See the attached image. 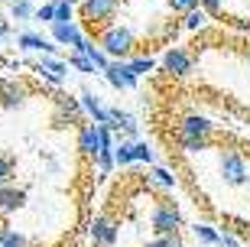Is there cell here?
<instances>
[{
    "label": "cell",
    "mask_w": 250,
    "mask_h": 247,
    "mask_svg": "<svg viewBox=\"0 0 250 247\" xmlns=\"http://www.w3.org/2000/svg\"><path fill=\"white\" fill-rule=\"evenodd\" d=\"M121 10V0H82V17L88 26H111L107 20H114V13Z\"/></svg>",
    "instance_id": "3"
},
{
    "label": "cell",
    "mask_w": 250,
    "mask_h": 247,
    "mask_svg": "<svg viewBox=\"0 0 250 247\" xmlns=\"http://www.w3.org/2000/svg\"><path fill=\"white\" fill-rule=\"evenodd\" d=\"M26 205V189H17V185H0V211L3 215H13Z\"/></svg>",
    "instance_id": "14"
},
{
    "label": "cell",
    "mask_w": 250,
    "mask_h": 247,
    "mask_svg": "<svg viewBox=\"0 0 250 247\" xmlns=\"http://www.w3.org/2000/svg\"><path fill=\"white\" fill-rule=\"evenodd\" d=\"M49 3H56V0H49Z\"/></svg>",
    "instance_id": "42"
},
{
    "label": "cell",
    "mask_w": 250,
    "mask_h": 247,
    "mask_svg": "<svg viewBox=\"0 0 250 247\" xmlns=\"http://www.w3.org/2000/svg\"><path fill=\"white\" fill-rule=\"evenodd\" d=\"M52 39H56L59 46H78L84 39V33H82V26H75V23H52Z\"/></svg>",
    "instance_id": "16"
},
{
    "label": "cell",
    "mask_w": 250,
    "mask_h": 247,
    "mask_svg": "<svg viewBox=\"0 0 250 247\" xmlns=\"http://www.w3.org/2000/svg\"><path fill=\"white\" fill-rule=\"evenodd\" d=\"M179 137H214V124L205 114H186L179 120Z\"/></svg>",
    "instance_id": "8"
},
{
    "label": "cell",
    "mask_w": 250,
    "mask_h": 247,
    "mask_svg": "<svg viewBox=\"0 0 250 247\" xmlns=\"http://www.w3.org/2000/svg\"><path fill=\"white\" fill-rule=\"evenodd\" d=\"M84 55H88V59H91V62L98 65V72H104V68L111 65V55L104 52L101 46H94V43H91V46H88V52H84Z\"/></svg>",
    "instance_id": "25"
},
{
    "label": "cell",
    "mask_w": 250,
    "mask_h": 247,
    "mask_svg": "<svg viewBox=\"0 0 250 247\" xmlns=\"http://www.w3.org/2000/svg\"><path fill=\"white\" fill-rule=\"evenodd\" d=\"M111 130H117V134H127V140H137L140 137V127H137V117L133 114H127V111L121 108H111V124H107Z\"/></svg>",
    "instance_id": "15"
},
{
    "label": "cell",
    "mask_w": 250,
    "mask_h": 247,
    "mask_svg": "<svg viewBox=\"0 0 250 247\" xmlns=\"http://www.w3.org/2000/svg\"><path fill=\"white\" fill-rule=\"evenodd\" d=\"M36 17V7H33V0H10V20H33Z\"/></svg>",
    "instance_id": "17"
},
{
    "label": "cell",
    "mask_w": 250,
    "mask_h": 247,
    "mask_svg": "<svg viewBox=\"0 0 250 247\" xmlns=\"http://www.w3.org/2000/svg\"><path fill=\"white\" fill-rule=\"evenodd\" d=\"M221 247H241V241L234 238L231 231H221Z\"/></svg>",
    "instance_id": "36"
},
{
    "label": "cell",
    "mask_w": 250,
    "mask_h": 247,
    "mask_svg": "<svg viewBox=\"0 0 250 247\" xmlns=\"http://www.w3.org/2000/svg\"><path fill=\"white\" fill-rule=\"evenodd\" d=\"M94 159H98V173H101V176H107L114 166H117V159H114V150H101Z\"/></svg>",
    "instance_id": "26"
},
{
    "label": "cell",
    "mask_w": 250,
    "mask_h": 247,
    "mask_svg": "<svg viewBox=\"0 0 250 247\" xmlns=\"http://www.w3.org/2000/svg\"><path fill=\"white\" fill-rule=\"evenodd\" d=\"M146 247H166V244H163V238H153V241H149Z\"/></svg>",
    "instance_id": "39"
},
{
    "label": "cell",
    "mask_w": 250,
    "mask_h": 247,
    "mask_svg": "<svg viewBox=\"0 0 250 247\" xmlns=\"http://www.w3.org/2000/svg\"><path fill=\"white\" fill-rule=\"evenodd\" d=\"M130 68H133V75H146V72H153V59L149 55H137V59H130Z\"/></svg>",
    "instance_id": "28"
},
{
    "label": "cell",
    "mask_w": 250,
    "mask_h": 247,
    "mask_svg": "<svg viewBox=\"0 0 250 247\" xmlns=\"http://www.w3.org/2000/svg\"><path fill=\"white\" fill-rule=\"evenodd\" d=\"M91 241L98 247H114L117 244V234H121V231H117V225H114L111 218H107V215H94L91 218Z\"/></svg>",
    "instance_id": "7"
},
{
    "label": "cell",
    "mask_w": 250,
    "mask_h": 247,
    "mask_svg": "<svg viewBox=\"0 0 250 247\" xmlns=\"http://www.w3.org/2000/svg\"><path fill=\"white\" fill-rule=\"evenodd\" d=\"M78 153L94 159L101 153V143H98V124H82L78 127Z\"/></svg>",
    "instance_id": "13"
},
{
    "label": "cell",
    "mask_w": 250,
    "mask_h": 247,
    "mask_svg": "<svg viewBox=\"0 0 250 247\" xmlns=\"http://www.w3.org/2000/svg\"><path fill=\"white\" fill-rule=\"evenodd\" d=\"M247 62H250V46H247Z\"/></svg>",
    "instance_id": "40"
},
{
    "label": "cell",
    "mask_w": 250,
    "mask_h": 247,
    "mask_svg": "<svg viewBox=\"0 0 250 247\" xmlns=\"http://www.w3.org/2000/svg\"><path fill=\"white\" fill-rule=\"evenodd\" d=\"M114 159H117V166L133 163V140H121V143L114 147Z\"/></svg>",
    "instance_id": "23"
},
{
    "label": "cell",
    "mask_w": 250,
    "mask_h": 247,
    "mask_svg": "<svg viewBox=\"0 0 250 247\" xmlns=\"http://www.w3.org/2000/svg\"><path fill=\"white\" fill-rule=\"evenodd\" d=\"M205 23H208V13H205L202 7L188 10L186 17H182V26H186V29H192V33H198V29H205Z\"/></svg>",
    "instance_id": "20"
},
{
    "label": "cell",
    "mask_w": 250,
    "mask_h": 247,
    "mask_svg": "<svg viewBox=\"0 0 250 247\" xmlns=\"http://www.w3.org/2000/svg\"><path fill=\"white\" fill-rule=\"evenodd\" d=\"M56 104H59L62 111H68V114H78V111H82V101L68 98V94H56Z\"/></svg>",
    "instance_id": "33"
},
{
    "label": "cell",
    "mask_w": 250,
    "mask_h": 247,
    "mask_svg": "<svg viewBox=\"0 0 250 247\" xmlns=\"http://www.w3.org/2000/svg\"><path fill=\"white\" fill-rule=\"evenodd\" d=\"M149 182L159 185V189H176V176L169 173V169H163V166H156V169L149 173Z\"/></svg>",
    "instance_id": "22"
},
{
    "label": "cell",
    "mask_w": 250,
    "mask_h": 247,
    "mask_svg": "<svg viewBox=\"0 0 250 247\" xmlns=\"http://www.w3.org/2000/svg\"><path fill=\"white\" fill-rule=\"evenodd\" d=\"M0 247H29V241H26V234H20L17 228L3 225V228H0Z\"/></svg>",
    "instance_id": "18"
},
{
    "label": "cell",
    "mask_w": 250,
    "mask_h": 247,
    "mask_svg": "<svg viewBox=\"0 0 250 247\" xmlns=\"http://www.w3.org/2000/svg\"><path fill=\"white\" fill-rule=\"evenodd\" d=\"M133 163H153V150L143 140H133Z\"/></svg>",
    "instance_id": "27"
},
{
    "label": "cell",
    "mask_w": 250,
    "mask_h": 247,
    "mask_svg": "<svg viewBox=\"0 0 250 247\" xmlns=\"http://www.w3.org/2000/svg\"><path fill=\"white\" fill-rule=\"evenodd\" d=\"M82 111L88 114V117H94V124H111V108H104L101 98L94 91H88V88H82Z\"/></svg>",
    "instance_id": "12"
},
{
    "label": "cell",
    "mask_w": 250,
    "mask_h": 247,
    "mask_svg": "<svg viewBox=\"0 0 250 247\" xmlns=\"http://www.w3.org/2000/svg\"><path fill=\"white\" fill-rule=\"evenodd\" d=\"M163 68H166L169 75H176V78H186V75L195 68V59H192L188 49L172 46V49H166V55H163Z\"/></svg>",
    "instance_id": "5"
},
{
    "label": "cell",
    "mask_w": 250,
    "mask_h": 247,
    "mask_svg": "<svg viewBox=\"0 0 250 247\" xmlns=\"http://www.w3.org/2000/svg\"><path fill=\"white\" fill-rule=\"evenodd\" d=\"M46 169H49V173H59V169H62V163H59V159H46Z\"/></svg>",
    "instance_id": "38"
},
{
    "label": "cell",
    "mask_w": 250,
    "mask_h": 247,
    "mask_svg": "<svg viewBox=\"0 0 250 247\" xmlns=\"http://www.w3.org/2000/svg\"><path fill=\"white\" fill-rule=\"evenodd\" d=\"M33 72H39V78H46L52 85H62L65 75H68V62L56 59V55H42L36 65H33Z\"/></svg>",
    "instance_id": "9"
},
{
    "label": "cell",
    "mask_w": 250,
    "mask_h": 247,
    "mask_svg": "<svg viewBox=\"0 0 250 247\" xmlns=\"http://www.w3.org/2000/svg\"><path fill=\"white\" fill-rule=\"evenodd\" d=\"M218 173H221V179L228 185H247L250 182V163L241 153H234V150H221Z\"/></svg>",
    "instance_id": "2"
},
{
    "label": "cell",
    "mask_w": 250,
    "mask_h": 247,
    "mask_svg": "<svg viewBox=\"0 0 250 247\" xmlns=\"http://www.w3.org/2000/svg\"><path fill=\"white\" fill-rule=\"evenodd\" d=\"M3 39H7V36H3V33H0V43H3Z\"/></svg>",
    "instance_id": "41"
},
{
    "label": "cell",
    "mask_w": 250,
    "mask_h": 247,
    "mask_svg": "<svg viewBox=\"0 0 250 247\" xmlns=\"http://www.w3.org/2000/svg\"><path fill=\"white\" fill-rule=\"evenodd\" d=\"M166 3H169V10H172V13H182V17H186L188 10L202 7V3H198V0H166Z\"/></svg>",
    "instance_id": "32"
},
{
    "label": "cell",
    "mask_w": 250,
    "mask_h": 247,
    "mask_svg": "<svg viewBox=\"0 0 250 247\" xmlns=\"http://www.w3.org/2000/svg\"><path fill=\"white\" fill-rule=\"evenodd\" d=\"M149 225H153V231H156V238H163V234H176L179 225H182V215H179V208L172 205V202H159L156 208H153Z\"/></svg>",
    "instance_id": "4"
},
{
    "label": "cell",
    "mask_w": 250,
    "mask_h": 247,
    "mask_svg": "<svg viewBox=\"0 0 250 247\" xmlns=\"http://www.w3.org/2000/svg\"><path fill=\"white\" fill-rule=\"evenodd\" d=\"M26 94H29V88H26V82H20V78H13V82H3L0 85V108H20L23 101H26Z\"/></svg>",
    "instance_id": "10"
},
{
    "label": "cell",
    "mask_w": 250,
    "mask_h": 247,
    "mask_svg": "<svg viewBox=\"0 0 250 247\" xmlns=\"http://www.w3.org/2000/svg\"><path fill=\"white\" fill-rule=\"evenodd\" d=\"M98 46L104 52L111 55V59H130V52L137 49V36H133V29L130 26H121V23H111V26L101 29V36H98Z\"/></svg>",
    "instance_id": "1"
},
{
    "label": "cell",
    "mask_w": 250,
    "mask_h": 247,
    "mask_svg": "<svg viewBox=\"0 0 250 247\" xmlns=\"http://www.w3.org/2000/svg\"><path fill=\"white\" fill-rule=\"evenodd\" d=\"M98 143H101V150H114V130L107 124H98Z\"/></svg>",
    "instance_id": "31"
},
{
    "label": "cell",
    "mask_w": 250,
    "mask_h": 247,
    "mask_svg": "<svg viewBox=\"0 0 250 247\" xmlns=\"http://www.w3.org/2000/svg\"><path fill=\"white\" fill-rule=\"evenodd\" d=\"M104 78H107L111 88H117V91H124V88H137V75H133L130 62H124V59H111V65L104 68Z\"/></svg>",
    "instance_id": "6"
},
{
    "label": "cell",
    "mask_w": 250,
    "mask_h": 247,
    "mask_svg": "<svg viewBox=\"0 0 250 247\" xmlns=\"http://www.w3.org/2000/svg\"><path fill=\"white\" fill-rule=\"evenodd\" d=\"M163 244H166V247H182V238H179V231H176V234H163Z\"/></svg>",
    "instance_id": "37"
},
{
    "label": "cell",
    "mask_w": 250,
    "mask_h": 247,
    "mask_svg": "<svg viewBox=\"0 0 250 247\" xmlns=\"http://www.w3.org/2000/svg\"><path fill=\"white\" fill-rule=\"evenodd\" d=\"M214 137H179V147L186 153H202V150H211Z\"/></svg>",
    "instance_id": "19"
},
{
    "label": "cell",
    "mask_w": 250,
    "mask_h": 247,
    "mask_svg": "<svg viewBox=\"0 0 250 247\" xmlns=\"http://www.w3.org/2000/svg\"><path fill=\"white\" fill-rule=\"evenodd\" d=\"M56 23H72V0H56Z\"/></svg>",
    "instance_id": "29"
},
{
    "label": "cell",
    "mask_w": 250,
    "mask_h": 247,
    "mask_svg": "<svg viewBox=\"0 0 250 247\" xmlns=\"http://www.w3.org/2000/svg\"><path fill=\"white\" fill-rule=\"evenodd\" d=\"M13 169H17V159H13V156H3V153H0V185H3L10 176H13Z\"/></svg>",
    "instance_id": "30"
},
{
    "label": "cell",
    "mask_w": 250,
    "mask_h": 247,
    "mask_svg": "<svg viewBox=\"0 0 250 247\" xmlns=\"http://www.w3.org/2000/svg\"><path fill=\"white\" fill-rule=\"evenodd\" d=\"M198 3H202V10L208 13V17H221V10H224L221 0H198Z\"/></svg>",
    "instance_id": "35"
},
{
    "label": "cell",
    "mask_w": 250,
    "mask_h": 247,
    "mask_svg": "<svg viewBox=\"0 0 250 247\" xmlns=\"http://www.w3.org/2000/svg\"><path fill=\"white\" fill-rule=\"evenodd\" d=\"M68 65H72V68H78L82 75H91V72H98V65H94V62H91V59H88L84 52H72Z\"/></svg>",
    "instance_id": "24"
},
{
    "label": "cell",
    "mask_w": 250,
    "mask_h": 247,
    "mask_svg": "<svg viewBox=\"0 0 250 247\" xmlns=\"http://www.w3.org/2000/svg\"><path fill=\"white\" fill-rule=\"evenodd\" d=\"M195 238L202 241V244H208V247H221V234L211 228V225H195Z\"/></svg>",
    "instance_id": "21"
},
{
    "label": "cell",
    "mask_w": 250,
    "mask_h": 247,
    "mask_svg": "<svg viewBox=\"0 0 250 247\" xmlns=\"http://www.w3.org/2000/svg\"><path fill=\"white\" fill-rule=\"evenodd\" d=\"M36 20H42V23H56V3H42V7L36 10Z\"/></svg>",
    "instance_id": "34"
},
{
    "label": "cell",
    "mask_w": 250,
    "mask_h": 247,
    "mask_svg": "<svg viewBox=\"0 0 250 247\" xmlns=\"http://www.w3.org/2000/svg\"><path fill=\"white\" fill-rule=\"evenodd\" d=\"M17 46L23 49V52H42V55H52L59 49L56 39H46V36H39V33H20L17 36Z\"/></svg>",
    "instance_id": "11"
}]
</instances>
